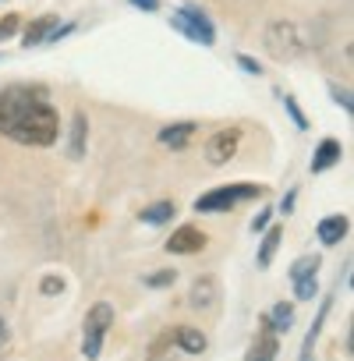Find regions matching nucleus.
Masks as SVG:
<instances>
[{"label": "nucleus", "mask_w": 354, "mask_h": 361, "mask_svg": "<svg viewBox=\"0 0 354 361\" xmlns=\"http://www.w3.org/2000/svg\"><path fill=\"white\" fill-rule=\"evenodd\" d=\"M195 135H199V124H195V121H181V124H166V128H159V142L170 145V149H188Z\"/></svg>", "instance_id": "8"}, {"label": "nucleus", "mask_w": 354, "mask_h": 361, "mask_svg": "<svg viewBox=\"0 0 354 361\" xmlns=\"http://www.w3.org/2000/svg\"><path fill=\"white\" fill-rule=\"evenodd\" d=\"M39 290L54 298V294H61V290H64V280H61V276H43V283H39Z\"/></svg>", "instance_id": "26"}, {"label": "nucleus", "mask_w": 354, "mask_h": 361, "mask_svg": "<svg viewBox=\"0 0 354 361\" xmlns=\"http://www.w3.org/2000/svg\"><path fill=\"white\" fill-rule=\"evenodd\" d=\"M262 322H266V326H269L273 333H287V329L294 326V308L280 301V305H273V312H269V315H266Z\"/></svg>", "instance_id": "16"}, {"label": "nucleus", "mask_w": 354, "mask_h": 361, "mask_svg": "<svg viewBox=\"0 0 354 361\" xmlns=\"http://www.w3.org/2000/svg\"><path fill=\"white\" fill-rule=\"evenodd\" d=\"M4 340H8V326H4V319H0V347H4Z\"/></svg>", "instance_id": "31"}, {"label": "nucleus", "mask_w": 354, "mask_h": 361, "mask_svg": "<svg viewBox=\"0 0 354 361\" xmlns=\"http://www.w3.org/2000/svg\"><path fill=\"white\" fill-rule=\"evenodd\" d=\"M238 145H241V128H224V131H216V135L206 142V159H209L213 166H224V163L234 159Z\"/></svg>", "instance_id": "6"}, {"label": "nucleus", "mask_w": 354, "mask_h": 361, "mask_svg": "<svg viewBox=\"0 0 354 361\" xmlns=\"http://www.w3.org/2000/svg\"><path fill=\"white\" fill-rule=\"evenodd\" d=\"M173 202H152V206H145L142 209V224H152V227H163V224H170L173 220Z\"/></svg>", "instance_id": "17"}, {"label": "nucleus", "mask_w": 354, "mask_h": 361, "mask_svg": "<svg viewBox=\"0 0 354 361\" xmlns=\"http://www.w3.org/2000/svg\"><path fill=\"white\" fill-rule=\"evenodd\" d=\"M170 340H173V333H163V336L152 343V354H149V361H166V347H170Z\"/></svg>", "instance_id": "23"}, {"label": "nucleus", "mask_w": 354, "mask_h": 361, "mask_svg": "<svg viewBox=\"0 0 354 361\" xmlns=\"http://www.w3.org/2000/svg\"><path fill=\"white\" fill-rule=\"evenodd\" d=\"M170 25H173L177 32H185L192 43H202V47H213V43H216V29H213V22H209L206 11L195 8V4H185L181 11L170 18Z\"/></svg>", "instance_id": "4"}, {"label": "nucleus", "mask_w": 354, "mask_h": 361, "mask_svg": "<svg viewBox=\"0 0 354 361\" xmlns=\"http://www.w3.org/2000/svg\"><path fill=\"white\" fill-rule=\"evenodd\" d=\"M57 29V15H39V18H32L29 25H25V47H39V43H47L50 39V32Z\"/></svg>", "instance_id": "12"}, {"label": "nucleus", "mask_w": 354, "mask_h": 361, "mask_svg": "<svg viewBox=\"0 0 354 361\" xmlns=\"http://www.w3.org/2000/svg\"><path fill=\"white\" fill-rule=\"evenodd\" d=\"M294 202H298V192H287V199H283V206H280V209H283V216H287V213H294Z\"/></svg>", "instance_id": "30"}, {"label": "nucleus", "mask_w": 354, "mask_h": 361, "mask_svg": "<svg viewBox=\"0 0 354 361\" xmlns=\"http://www.w3.org/2000/svg\"><path fill=\"white\" fill-rule=\"evenodd\" d=\"M276 350H280L276 333H273L269 326H262V333H259V336H255V343H252L248 361H276Z\"/></svg>", "instance_id": "14"}, {"label": "nucleus", "mask_w": 354, "mask_h": 361, "mask_svg": "<svg viewBox=\"0 0 354 361\" xmlns=\"http://www.w3.org/2000/svg\"><path fill=\"white\" fill-rule=\"evenodd\" d=\"M269 220H273V209H262V213L252 220V231H255V234H262V231L269 227Z\"/></svg>", "instance_id": "27"}, {"label": "nucleus", "mask_w": 354, "mask_h": 361, "mask_svg": "<svg viewBox=\"0 0 354 361\" xmlns=\"http://www.w3.org/2000/svg\"><path fill=\"white\" fill-rule=\"evenodd\" d=\"M266 50L273 61H294L305 50V39H301L294 22H273L266 29Z\"/></svg>", "instance_id": "5"}, {"label": "nucleus", "mask_w": 354, "mask_h": 361, "mask_svg": "<svg viewBox=\"0 0 354 361\" xmlns=\"http://www.w3.org/2000/svg\"><path fill=\"white\" fill-rule=\"evenodd\" d=\"M238 64H241V71H248V75H262V64L255 61V57H248V54H238Z\"/></svg>", "instance_id": "25"}, {"label": "nucleus", "mask_w": 354, "mask_h": 361, "mask_svg": "<svg viewBox=\"0 0 354 361\" xmlns=\"http://www.w3.org/2000/svg\"><path fill=\"white\" fill-rule=\"evenodd\" d=\"M173 343L185 354H202L206 350V333H199L192 326H181V329H173Z\"/></svg>", "instance_id": "15"}, {"label": "nucleus", "mask_w": 354, "mask_h": 361, "mask_svg": "<svg viewBox=\"0 0 354 361\" xmlns=\"http://www.w3.org/2000/svg\"><path fill=\"white\" fill-rule=\"evenodd\" d=\"M280 99H283V106H287V114L294 117V124H298L301 131H308V117L301 114V106L294 103V96H287V92H280Z\"/></svg>", "instance_id": "20"}, {"label": "nucleus", "mask_w": 354, "mask_h": 361, "mask_svg": "<svg viewBox=\"0 0 354 361\" xmlns=\"http://www.w3.org/2000/svg\"><path fill=\"white\" fill-rule=\"evenodd\" d=\"M85 138H89V117L78 110L75 121H71V138H68V156L71 159H82L85 156Z\"/></svg>", "instance_id": "13"}, {"label": "nucleus", "mask_w": 354, "mask_h": 361, "mask_svg": "<svg viewBox=\"0 0 354 361\" xmlns=\"http://www.w3.org/2000/svg\"><path fill=\"white\" fill-rule=\"evenodd\" d=\"M259 195H262V188H259V185L213 188V192H206V195H199V199H195V209H199V213H227V209H234L238 202H245V199H259Z\"/></svg>", "instance_id": "3"}, {"label": "nucleus", "mask_w": 354, "mask_h": 361, "mask_svg": "<svg viewBox=\"0 0 354 361\" xmlns=\"http://www.w3.org/2000/svg\"><path fill=\"white\" fill-rule=\"evenodd\" d=\"M329 89H333V99H336V103H340V106L350 114V96H347V89H336V85H329Z\"/></svg>", "instance_id": "28"}, {"label": "nucleus", "mask_w": 354, "mask_h": 361, "mask_svg": "<svg viewBox=\"0 0 354 361\" xmlns=\"http://www.w3.org/2000/svg\"><path fill=\"white\" fill-rule=\"evenodd\" d=\"M340 156H343V145H340L336 138H322L319 149H315V156H312V173H322V170L336 166Z\"/></svg>", "instance_id": "11"}, {"label": "nucleus", "mask_w": 354, "mask_h": 361, "mask_svg": "<svg viewBox=\"0 0 354 361\" xmlns=\"http://www.w3.org/2000/svg\"><path fill=\"white\" fill-rule=\"evenodd\" d=\"M216 301H220V283L213 276H199L192 287V308L209 312V308H216Z\"/></svg>", "instance_id": "10"}, {"label": "nucleus", "mask_w": 354, "mask_h": 361, "mask_svg": "<svg viewBox=\"0 0 354 361\" xmlns=\"http://www.w3.org/2000/svg\"><path fill=\"white\" fill-rule=\"evenodd\" d=\"M280 238H283V227H266V238H262V248H259V269H266L280 248Z\"/></svg>", "instance_id": "18"}, {"label": "nucleus", "mask_w": 354, "mask_h": 361, "mask_svg": "<svg viewBox=\"0 0 354 361\" xmlns=\"http://www.w3.org/2000/svg\"><path fill=\"white\" fill-rule=\"evenodd\" d=\"M347 231H350V220L347 216H340V213H333V216H326V220H319V241L326 245V248H333V245H340L343 238H347Z\"/></svg>", "instance_id": "9"}, {"label": "nucleus", "mask_w": 354, "mask_h": 361, "mask_svg": "<svg viewBox=\"0 0 354 361\" xmlns=\"http://www.w3.org/2000/svg\"><path fill=\"white\" fill-rule=\"evenodd\" d=\"M110 326H114V305L96 301V305L85 312V326H82V354H85L89 361L99 357V347H103V336H106Z\"/></svg>", "instance_id": "2"}, {"label": "nucleus", "mask_w": 354, "mask_h": 361, "mask_svg": "<svg viewBox=\"0 0 354 361\" xmlns=\"http://www.w3.org/2000/svg\"><path fill=\"white\" fill-rule=\"evenodd\" d=\"M18 29H22V18L18 15H4V18H0V39H11Z\"/></svg>", "instance_id": "22"}, {"label": "nucleus", "mask_w": 354, "mask_h": 361, "mask_svg": "<svg viewBox=\"0 0 354 361\" xmlns=\"http://www.w3.org/2000/svg\"><path fill=\"white\" fill-rule=\"evenodd\" d=\"M202 248H206V234H202L195 224L177 227V231L166 238V252H173V255H192V252H202Z\"/></svg>", "instance_id": "7"}, {"label": "nucleus", "mask_w": 354, "mask_h": 361, "mask_svg": "<svg viewBox=\"0 0 354 361\" xmlns=\"http://www.w3.org/2000/svg\"><path fill=\"white\" fill-rule=\"evenodd\" d=\"M135 8H142V11H159V0H131Z\"/></svg>", "instance_id": "29"}, {"label": "nucleus", "mask_w": 354, "mask_h": 361, "mask_svg": "<svg viewBox=\"0 0 354 361\" xmlns=\"http://www.w3.org/2000/svg\"><path fill=\"white\" fill-rule=\"evenodd\" d=\"M319 255H305V259H298L294 266H291V280H301V276H315L319 273Z\"/></svg>", "instance_id": "19"}, {"label": "nucleus", "mask_w": 354, "mask_h": 361, "mask_svg": "<svg viewBox=\"0 0 354 361\" xmlns=\"http://www.w3.org/2000/svg\"><path fill=\"white\" fill-rule=\"evenodd\" d=\"M294 290L301 301H312L319 294V283H315V276H301V280H294Z\"/></svg>", "instance_id": "21"}, {"label": "nucleus", "mask_w": 354, "mask_h": 361, "mask_svg": "<svg viewBox=\"0 0 354 361\" xmlns=\"http://www.w3.org/2000/svg\"><path fill=\"white\" fill-rule=\"evenodd\" d=\"M173 280H177V273H173V269H163V273H152V276H145V283H149V287H170Z\"/></svg>", "instance_id": "24"}, {"label": "nucleus", "mask_w": 354, "mask_h": 361, "mask_svg": "<svg viewBox=\"0 0 354 361\" xmlns=\"http://www.w3.org/2000/svg\"><path fill=\"white\" fill-rule=\"evenodd\" d=\"M57 131H61V117L39 89L0 92V135H8L22 145H54Z\"/></svg>", "instance_id": "1"}]
</instances>
